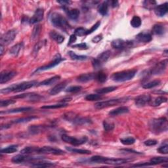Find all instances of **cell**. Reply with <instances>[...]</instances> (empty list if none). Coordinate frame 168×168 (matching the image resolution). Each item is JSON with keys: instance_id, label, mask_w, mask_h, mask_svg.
Returning <instances> with one entry per match:
<instances>
[{"instance_id": "8fae6325", "label": "cell", "mask_w": 168, "mask_h": 168, "mask_svg": "<svg viewBox=\"0 0 168 168\" xmlns=\"http://www.w3.org/2000/svg\"><path fill=\"white\" fill-rule=\"evenodd\" d=\"M38 153L42 154H53V155H63L65 154V152L59 149H56L51 146H43L39 148Z\"/></svg>"}, {"instance_id": "9c48e42d", "label": "cell", "mask_w": 168, "mask_h": 168, "mask_svg": "<svg viewBox=\"0 0 168 168\" xmlns=\"http://www.w3.org/2000/svg\"><path fill=\"white\" fill-rule=\"evenodd\" d=\"M167 59L163 60L162 61L157 63L153 69H152L149 72V74L151 75H158L162 74L166 71L167 67Z\"/></svg>"}, {"instance_id": "f35d334b", "label": "cell", "mask_w": 168, "mask_h": 168, "mask_svg": "<svg viewBox=\"0 0 168 168\" xmlns=\"http://www.w3.org/2000/svg\"><path fill=\"white\" fill-rule=\"evenodd\" d=\"M160 83V80H159V79H155V80L146 83L145 84H143V87L144 89H151V88H153L159 86Z\"/></svg>"}, {"instance_id": "e7e4bbea", "label": "cell", "mask_w": 168, "mask_h": 168, "mask_svg": "<svg viewBox=\"0 0 168 168\" xmlns=\"http://www.w3.org/2000/svg\"><path fill=\"white\" fill-rule=\"evenodd\" d=\"M108 3H109V5H110V6L113 7H116L118 5V1H110V2H108Z\"/></svg>"}, {"instance_id": "7a4b0ae2", "label": "cell", "mask_w": 168, "mask_h": 168, "mask_svg": "<svg viewBox=\"0 0 168 168\" xmlns=\"http://www.w3.org/2000/svg\"><path fill=\"white\" fill-rule=\"evenodd\" d=\"M50 20L52 25L66 32L71 29V26L67 20L61 14L59 13H52L50 16Z\"/></svg>"}, {"instance_id": "3957f363", "label": "cell", "mask_w": 168, "mask_h": 168, "mask_svg": "<svg viewBox=\"0 0 168 168\" xmlns=\"http://www.w3.org/2000/svg\"><path fill=\"white\" fill-rule=\"evenodd\" d=\"M38 82L36 81H30V82H25L21 83L18 84H13L11 86L7 87L5 89H3L1 90L2 93H9L11 92H14V93H19V92H22L25 91L26 89H29L30 88L34 87V86L37 85Z\"/></svg>"}, {"instance_id": "db71d44e", "label": "cell", "mask_w": 168, "mask_h": 168, "mask_svg": "<svg viewBox=\"0 0 168 168\" xmlns=\"http://www.w3.org/2000/svg\"><path fill=\"white\" fill-rule=\"evenodd\" d=\"M16 102L15 101L12 99H6V100H2L1 102H0V106L2 107H5L7 106L11 105H13Z\"/></svg>"}, {"instance_id": "cb8c5ba5", "label": "cell", "mask_w": 168, "mask_h": 168, "mask_svg": "<svg viewBox=\"0 0 168 168\" xmlns=\"http://www.w3.org/2000/svg\"><path fill=\"white\" fill-rule=\"evenodd\" d=\"M60 79H61V76H53V77L45 79V80H43V82H40L38 84V86L53 85V84L58 82Z\"/></svg>"}, {"instance_id": "7402d4cb", "label": "cell", "mask_w": 168, "mask_h": 168, "mask_svg": "<svg viewBox=\"0 0 168 168\" xmlns=\"http://www.w3.org/2000/svg\"><path fill=\"white\" fill-rule=\"evenodd\" d=\"M34 109L32 107H21L17 108V109H11L5 112H2L1 114H13V113H27V112L32 111Z\"/></svg>"}, {"instance_id": "c3c4849f", "label": "cell", "mask_w": 168, "mask_h": 168, "mask_svg": "<svg viewBox=\"0 0 168 168\" xmlns=\"http://www.w3.org/2000/svg\"><path fill=\"white\" fill-rule=\"evenodd\" d=\"M102 99V96L100 94H89L86 97V99L87 101H97Z\"/></svg>"}, {"instance_id": "7bdbcfd3", "label": "cell", "mask_w": 168, "mask_h": 168, "mask_svg": "<svg viewBox=\"0 0 168 168\" xmlns=\"http://www.w3.org/2000/svg\"><path fill=\"white\" fill-rule=\"evenodd\" d=\"M103 127L104 129L106 131H111L114 129L115 125L113 122L108 120H105L103 122Z\"/></svg>"}, {"instance_id": "9a60e30c", "label": "cell", "mask_w": 168, "mask_h": 168, "mask_svg": "<svg viewBox=\"0 0 168 168\" xmlns=\"http://www.w3.org/2000/svg\"><path fill=\"white\" fill-rule=\"evenodd\" d=\"M131 161L130 159H123V158H105L103 163L110 165H121L123 163H126Z\"/></svg>"}, {"instance_id": "e575fe53", "label": "cell", "mask_w": 168, "mask_h": 168, "mask_svg": "<svg viewBox=\"0 0 168 168\" xmlns=\"http://www.w3.org/2000/svg\"><path fill=\"white\" fill-rule=\"evenodd\" d=\"M45 129V127L43 126H31L29 127V131L32 134H38Z\"/></svg>"}, {"instance_id": "7c38bea8", "label": "cell", "mask_w": 168, "mask_h": 168, "mask_svg": "<svg viewBox=\"0 0 168 168\" xmlns=\"http://www.w3.org/2000/svg\"><path fill=\"white\" fill-rule=\"evenodd\" d=\"M42 158H35V157H31L29 156H25V154H18L12 158L11 161L15 163H21L26 162H31L34 160H40Z\"/></svg>"}, {"instance_id": "b9f144b4", "label": "cell", "mask_w": 168, "mask_h": 168, "mask_svg": "<svg viewBox=\"0 0 168 168\" xmlns=\"http://www.w3.org/2000/svg\"><path fill=\"white\" fill-rule=\"evenodd\" d=\"M69 55L70 57L73 59V60H76V61H84V60H86L87 57L85 55H78L72 51H69Z\"/></svg>"}, {"instance_id": "680465c9", "label": "cell", "mask_w": 168, "mask_h": 168, "mask_svg": "<svg viewBox=\"0 0 168 168\" xmlns=\"http://www.w3.org/2000/svg\"><path fill=\"white\" fill-rule=\"evenodd\" d=\"M72 47L74 48H78V49H86L87 48V44L85 43L76 44V45H74Z\"/></svg>"}, {"instance_id": "484cf974", "label": "cell", "mask_w": 168, "mask_h": 168, "mask_svg": "<svg viewBox=\"0 0 168 168\" xmlns=\"http://www.w3.org/2000/svg\"><path fill=\"white\" fill-rule=\"evenodd\" d=\"M109 4L108 2H105L98 5L97 10L99 13L102 16H105L107 14L108 11H109Z\"/></svg>"}, {"instance_id": "52a82bcc", "label": "cell", "mask_w": 168, "mask_h": 168, "mask_svg": "<svg viewBox=\"0 0 168 168\" xmlns=\"http://www.w3.org/2000/svg\"><path fill=\"white\" fill-rule=\"evenodd\" d=\"M61 139L64 142L71 144V145L74 146L82 145L83 144H85L88 140V138L86 136L85 137H82L80 139H77L66 135H62L61 136Z\"/></svg>"}, {"instance_id": "03108f58", "label": "cell", "mask_w": 168, "mask_h": 168, "mask_svg": "<svg viewBox=\"0 0 168 168\" xmlns=\"http://www.w3.org/2000/svg\"><path fill=\"white\" fill-rule=\"evenodd\" d=\"M42 45H43V43H42L41 42L36 44V45H35V47H34V52H35V53H37V52L38 51V50L42 47Z\"/></svg>"}, {"instance_id": "681fc988", "label": "cell", "mask_w": 168, "mask_h": 168, "mask_svg": "<svg viewBox=\"0 0 168 168\" xmlns=\"http://www.w3.org/2000/svg\"><path fill=\"white\" fill-rule=\"evenodd\" d=\"M87 30L84 29V28L79 27L75 30L74 34L76 35H78V36H83V35H87Z\"/></svg>"}, {"instance_id": "30bf717a", "label": "cell", "mask_w": 168, "mask_h": 168, "mask_svg": "<svg viewBox=\"0 0 168 168\" xmlns=\"http://www.w3.org/2000/svg\"><path fill=\"white\" fill-rule=\"evenodd\" d=\"M63 60H65V59L62 58L61 55H60L59 53L56 54L54 56V57L53 58V60H52V61L49 64H48V65L43 66L42 67H39L38 69L36 70V72L44 71V70H49L51 69H53V68H54L55 66L58 65L60 62L63 61Z\"/></svg>"}, {"instance_id": "277c9868", "label": "cell", "mask_w": 168, "mask_h": 168, "mask_svg": "<svg viewBox=\"0 0 168 168\" xmlns=\"http://www.w3.org/2000/svg\"><path fill=\"white\" fill-rule=\"evenodd\" d=\"M137 72V70L135 69L118 72L114 73L112 75L111 78L113 79V81L116 82H126L133 79L135 77Z\"/></svg>"}, {"instance_id": "f907efd6", "label": "cell", "mask_w": 168, "mask_h": 168, "mask_svg": "<svg viewBox=\"0 0 168 168\" xmlns=\"http://www.w3.org/2000/svg\"><path fill=\"white\" fill-rule=\"evenodd\" d=\"M82 89V87L79 86H70L68 87L65 90L67 93H77V92L80 91Z\"/></svg>"}, {"instance_id": "94428289", "label": "cell", "mask_w": 168, "mask_h": 168, "mask_svg": "<svg viewBox=\"0 0 168 168\" xmlns=\"http://www.w3.org/2000/svg\"><path fill=\"white\" fill-rule=\"evenodd\" d=\"M76 41V35L75 34H72L70 35V39H69V45H71L72 43H74Z\"/></svg>"}, {"instance_id": "7dc6e473", "label": "cell", "mask_w": 168, "mask_h": 168, "mask_svg": "<svg viewBox=\"0 0 168 168\" xmlns=\"http://www.w3.org/2000/svg\"><path fill=\"white\" fill-rule=\"evenodd\" d=\"M119 141L124 145H131L135 143V139L133 137H129L126 138H122L119 139Z\"/></svg>"}, {"instance_id": "11a10c76", "label": "cell", "mask_w": 168, "mask_h": 168, "mask_svg": "<svg viewBox=\"0 0 168 168\" xmlns=\"http://www.w3.org/2000/svg\"><path fill=\"white\" fill-rule=\"evenodd\" d=\"M100 25H101V22L98 21V22H96L95 24V25L93 26H92L89 30H87V35L93 33V32H95L96 30H97L98 29Z\"/></svg>"}, {"instance_id": "e0dca14e", "label": "cell", "mask_w": 168, "mask_h": 168, "mask_svg": "<svg viewBox=\"0 0 168 168\" xmlns=\"http://www.w3.org/2000/svg\"><path fill=\"white\" fill-rule=\"evenodd\" d=\"M136 39L139 42L149 43L153 39V36L150 32H142L136 35Z\"/></svg>"}, {"instance_id": "6da1fadb", "label": "cell", "mask_w": 168, "mask_h": 168, "mask_svg": "<svg viewBox=\"0 0 168 168\" xmlns=\"http://www.w3.org/2000/svg\"><path fill=\"white\" fill-rule=\"evenodd\" d=\"M149 127L152 133L156 135L167 131L168 129L167 119L164 117L153 119L149 123Z\"/></svg>"}, {"instance_id": "8d00e7d4", "label": "cell", "mask_w": 168, "mask_h": 168, "mask_svg": "<svg viewBox=\"0 0 168 168\" xmlns=\"http://www.w3.org/2000/svg\"><path fill=\"white\" fill-rule=\"evenodd\" d=\"M54 166L55 164L53 163L43 162V161L35 162L31 165L32 167H53Z\"/></svg>"}, {"instance_id": "d4e9b609", "label": "cell", "mask_w": 168, "mask_h": 168, "mask_svg": "<svg viewBox=\"0 0 168 168\" xmlns=\"http://www.w3.org/2000/svg\"><path fill=\"white\" fill-rule=\"evenodd\" d=\"M165 27L160 24H157V25H154L152 29V32L155 35H161L165 33Z\"/></svg>"}, {"instance_id": "d6986e66", "label": "cell", "mask_w": 168, "mask_h": 168, "mask_svg": "<svg viewBox=\"0 0 168 168\" xmlns=\"http://www.w3.org/2000/svg\"><path fill=\"white\" fill-rule=\"evenodd\" d=\"M43 10L41 9V8H39V9H36V11H35L33 17L30 18V23L34 25V24H37L38 22L42 21L43 18Z\"/></svg>"}, {"instance_id": "4fadbf2b", "label": "cell", "mask_w": 168, "mask_h": 168, "mask_svg": "<svg viewBox=\"0 0 168 168\" xmlns=\"http://www.w3.org/2000/svg\"><path fill=\"white\" fill-rule=\"evenodd\" d=\"M151 97L149 94L141 95L135 99V103L136 106L139 107H143L150 103Z\"/></svg>"}, {"instance_id": "5b68a950", "label": "cell", "mask_w": 168, "mask_h": 168, "mask_svg": "<svg viewBox=\"0 0 168 168\" xmlns=\"http://www.w3.org/2000/svg\"><path fill=\"white\" fill-rule=\"evenodd\" d=\"M127 101V98L110 99L105 101L98 102L95 105V107L97 109H105V108L118 105L119 104L123 103L126 102Z\"/></svg>"}, {"instance_id": "603a6c76", "label": "cell", "mask_w": 168, "mask_h": 168, "mask_svg": "<svg viewBox=\"0 0 168 168\" xmlns=\"http://www.w3.org/2000/svg\"><path fill=\"white\" fill-rule=\"evenodd\" d=\"M128 112H129V109L127 106H120L110 111L109 113V115L111 116H116L127 113Z\"/></svg>"}, {"instance_id": "ab89813d", "label": "cell", "mask_w": 168, "mask_h": 168, "mask_svg": "<svg viewBox=\"0 0 168 168\" xmlns=\"http://www.w3.org/2000/svg\"><path fill=\"white\" fill-rule=\"evenodd\" d=\"M68 106V104L66 103H61V104H56V105H45L42 106V109H61L62 107H65Z\"/></svg>"}, {"instance_id": "bcb514c9", "label": "cell", "mask_w": 168, "mask_h": 168, "mask_svg": "<svg viewBox=\"0 0 168 168\" xmlns=\"http://www.w3.org/2000/svg\"><path fill=\"white\" fill-rule=\"evenodd\" d=\"M143 5L145 7L146 9L151 10L153 9H154V8L156 7V2L155 1H152V0H146V1H145L143 2Z\"/></svg>"}, {"instance_id": "8992f818", "label": "cell", "mask_w": 168, "mask_h": 168, "mask_svg": "<svg viewBox=\"0 0 168 168\" xmlns=\"http://www.w3.org/2000/svg\"><path fill=\"white\" fill-rule=\"evenodd\" d=\"M111 52L110 51H106L102 52L100 54L98 57L94 59L92 61V65H93L95 69H99L101 68L104 63H105L110 57Z\"/></svg>"}, {"instance_id": "816d5d0a", "label": "cell", "mask_w": 168, "mask_h": 168, "mask_svg": "<svg viewBox=\"0 0 168 168\" xmlns=\"http://www.w3.org/2000/svg\"><path fill=\"white\" fill-rule=\"evenodd\" d=\"M105 157L101 156H94L91 158L90 161L93 163H103L104 160H105Z\"/></svg>"}, {"instance_id": "6125c7cd", "label": "cell", "mask_w": 168, "mask_h": 168, "mask_svg": "<svg viewBox=\"0 0 168 168\" xmlns=\"http://www.w3.org/2000/svg\"><path fill=\"white\" fill-rule=\"evenodd\" d=\"M57 2L60 4H61V5H62L64 7V8L66 7L67 5H69V4L71 3L69 1H58Z\"/></svg>"}, {"instance_id": "83f0119b", "label": "cell", "mask_w": 168, "mask_h": 168, "mask_svg": "<svg viewBox=\"0 0 168 168\" xmlns=\"http://www.w3.org/2000/svg\"><path fill=\"white\" fill-rule=\"evenodd\" d=\"M168 162V158L167 157H161V156H158V157H154L150 159V164L152 165H158L160 163H167Z\"/></svg>"}, {"instance_id": "44dd1931", "label": "cell", "mask_w": 168, "mask_h": 168, "mask_svg": "<svg viewBox=\"0 0 168 168\" xmlns=\"http://www.w3.org/2000/svg\"><path fill=\"white\" fill-rule=\"evenodd\" d=\"M95 78V74L87 73L83 74L77 78V81L80 83H86L93 80Z\"/></svg>"}, {"instance_id": "ee69618b", "label": "cell", "mask_w": 168, "mask_h": 168, "mask_svg": "<svg viewBox=\"0 0 168 168\" xmlns=\"http://www.w3.org/2000/svg\"><path fill=\"white\" fill-rule=\"evenodd\" d=\"M38 117L36 116H29V117H25V118H19L17 119H15V121L12 122V123H26V122H29L30 121L33 120L34 119H37Z\"/></svg>"}, {"instance_id": "be15d7a7", "label": "cell", "mask_w": 168, "mask_h": 168, "mask_svg": "<svg viewBox=\"0 0 168 168\" xmlns=\"http://www.w3.org/2000/svg\"><path fill=\"white\" fill-rule=\"evenodd\" d=\"M121 150L122 151H125L127 152V153H135V154H142V153H139V152L135 151L133 150H131V149H122Z\"/></svg>"}, {"instance_id": "2e32d148", "label": "cell", "mask_w": 168, "mask_h": 168, "mask_svg": "<svg viewBox=\"0 0 168 168\" xmlns=\"http://www.w3.org/2000/svg\"><path fill=\"white\" fill-rule=\"evenodd\" d=\"M111 45L116 49H123L127 47H131V43L126 42L122 39H116L112 42Z\"/></svg>"}, {"instance_id": "9f6ffc18", "label": "cell", "mask_w": 168, "mask_h": 168, "mask_svg": "<svg viewBox=\"0 0 168 168\" xmlns=\"http://www.w3.org/2000/svg\"><path fill=\"white\" fill-rule=\"evenodd\" d=\"M158 152L159 153H161L163 154H167L168 153V146L167 145H163L162 146H160L158 149Z\"/></svg>"}, {"instance_id": "d590c367", "label": "cell", "mask_w": 168, "mask_h": 168, "mask_svg": "<svg viewBox=\"0 0 168 168\" xmlns=\"http://www.w3.org/2000/svg\"><path fill=\"white\" fill-rule=\"evenodd\" d=\"M66 149L67 150L71 152V153L79 154H91V151L88 150L78 149H75V148H71L68 146H66Z\"/></svg>"}, {"instance_id": "f1b7e54d", "label": "cell", "mask_w": 168, "mask_h": 168, "mask_svg": "<svg viewBox=\"0 0 168 168\" xmlns=\"http://www.w3.org/2000/svg\"><path fill=\"white\" fill-rule=\"evenodd\" d=\"M23 45H24L23 43H19L16 44V45L11 47V49H10V51H9L10 54L13 56H17L19 54L20 51H21V50L22 49Z\"/></svg>"}, {"instance_id": "f6af8a7d", "label": "cell", "mask_w": 168, "mask_h": 168, "mask_svg": "<svg viewBox=\"0 0 168 168\" xmlns=\"http://www.w3.org/2000/svg\"><path fill=\"white\" fill-rule=\"evenodd\" d=\"M95 79L100 82V83H104L106 81L107 79V75L102 72H100L95 74Z\"/></svg>"}, {"instance_id": "f5cc1de1", "label": "cell", "mask_w": 168, "mask_h": 168, "mask_svg": "<svg viewBox=\"0 0 168 168\" xmlns=\"http://www.w3.org/2000/svg\"><path fill=\"white\" fill-rule=\"evenodd\" d=\"M40 30H41V27L39 25L35 26L34 28L32 34V39H36L39 36V34L40 33Z\"/></svg>"}, {"instance_id": "d6a6232c", "label": "cell", "mask_w": 168, "mask_h": 168, "mask_svg": "<svg viewBox=\"0 0 168 168\" xmlns=\"http://www.w3.org/2000/svg\"><path fill=\"white\" fill-rule=\"evenodd\" d=\"M39 149V148L38 146H27L21 151V153L22 154H29L34 153H38Z\"/></svg>"}, {"instance_id": "6f0895ef", "label": "cell", "mask_w": 168, "mask_h": 168, "mask_svg": "<svg viewBox=\"0 0 168 168\" xmlns=\"http://www.w3.org/2000/svg\"><path fill=\"white\" fill-rule=\"evenodd\" d=\"M144 144H145L146 146H154L156 145H157L158 141L155 139H149L147 140V141H145L144 142Z\"/></svg>"}, {"instance_id": "ffe728a7", "label": "cell", "mask_w": 168, "mask_h": 168, "mask_svg": "<svg viewBox=\"0 0 168 168\" xmlns=\"http://www.w3.org/2000/svg\"><path fill=\"white\" fill-rule=\"evenodd\" d=\"M66 86H67V82H63L62 83H60L52 88L49 91V94L51 95H57L58 93H61L62 91L65 89Z\"/></svg>"}, {"instance_id": "ac0fdd59", "label": "cell", "mask_w": 168, "mask_h": 168, "mask_svg": "<svg viewBox=\"0 0 168 168\" xmlns=\"http://www.w3.org/2000/svg\"><path fill=\"white\" fill-rule=\"evenodd\" d=\"M168 11V3H164L161 4L154 8V13L158 17H162L166 15Z\"/></svg>"}, {"instance_id": "836d02e7", "label": "cell", "mask_w": 168, "mask_h": 168, "mask_svg": "<svg viewBox=\"0 0 168 168\" xmlns=\"http://www.w3.org/2000/svg\"><path fill=\"white\" fill-rule=\"evenodd\" d=\"M152 101H150L151 102ZM167 101V99L165 97H163V96H160L156 98H155L153 101H152L151 105L153 106H158L161 105L162 103L166 102Z\"/></svg>"}, {"instance_id": "4dcf8cb0", "label": "cell", "mask_w": 168, "mask_h": 168, "mask_svg": "<svg viewBox=\"0 0 168 168\" xmlns=\"http://www.w3.org/2000/svg\"><path fill=\"white\" fill-rule=\"evenodd\" d=\"M118 89V87L116 86H110V87H104V88H101V89H98L97 90H95L96 93H97V94H106V93H109L110 92H113L115 90H116Z\"/></svg>"}, {"instance_id": "91938a15", "label": "cell", "mask_w": 168, "mask_h": 168, "mask_svg": "<svg viewBox=\"0 0 168 168\" xmlns=\"http://www.w3.org/2000/svg\"><path fill=\"white\" fill-rule=\"evenodd\" d=\"M102 35L101 34H99L94 37L93 39H92L91 41L93 43H99L102 40Z\"/></svg>"}, {"instance_id": "003e7915", "label": "cell", "mask_w": 168, "mask_h": 168, "mask_svg": "<svg viewBox=\"0 0 168 168\" xmlns=\"http://www.w3.org/2000/svg\"><path fill=\"white\" fill-rule=\"evenodd\" d=\"M3 47L4 46L2 45H1V46H0V50H1V51H0V53H0V55H1V56H2L3 54V51H4Z\"/></svg>"}, {"instance_id": "f546056e", "label": "cell", "mask_w": 168, "mask_h": 168, "mask_svg": "<svg viewBox=\"0 0 168 168\" xmlns=\"http://www.w3.org/2000/svg\"><path fill=\"white\" fill-rule=\"evenodd\" d=\"M91 122V120L89 118H81V117H79L78 115L72 122V123L76 125H83V124H86V123H89Z\"/></svg>"}, {"instance_id": "5bb4252c", "label": "cell", "mask_w": 168, "mask_h": 168, "mask_svg": "<svg viewBox=\"0 0 168 168\" xmlns=\"http://www.w3.org/2000/svg\"><path fill=\"white\" fill-rule=\"evenodd\" d=\"M17 75V72L13 70H4L0 74V83H7Z\"/></svg>"}, {"instance_id": "1f68e13d", "label": "cell", "mask_w": 168, "mask_h": 168, "mask_svg": "<svg viewBox=\"0 0 168 168\" xmlns=\"http://www.w3.org/2000/svg\"><path fill=\"white\" fill-rule=\"evenodd\" d=\"M68 17L72 20H77L79 16V11L78 9H72L66 11Z\"/></svg>"}, {"instance_id": "74e56055", "label": "cell", "mask_w": 168, "mask_h": 168, "mask_svg": "<svg viewBox=\"0 0 168 168\" xmlns=\"http://www.w3.org/2000/svg\"><path fill=\"white\" fill-rule=\"evenodd\" d=\"M18 150V145H11L9 146H7L6 148H4V149L1 150V153L4 154H12L16 153Z\"/></svg>"}, {"instance_id": "ba28073f", "label": "cell", "mask_w": 168, "mask_h": 168, "mask_svg": "<svg viewBox=\"0 0 168 168\" xmlns=\"http://www.w3.org/2000/svg\"><path fill=\"white\" fill-rule=\"evenodd\" d=\"M16 35H17V30L15 29L7 31L6 33L4 34L1 37V39H0L1 45L3 46L9 45L15 39Z\"/></svg>"}, {"instance_id": "60d3db41", "label": "cell", "mask_w": 168, "mask_h": 168, "mask_svg": "<svg viewBox=\"0 0 168 168\" xmlns=\"http://www.w3.org/2000/svg\"><path fill=\"white\" fill-rule=\"evenodd\" d=\"M131 25L133 28H139L141 26L142 21L141 19L138 16H134L131 21Z\"/></svg>"}, {"instance_id": "4316f807", "label": "cell", "mask_w": 168, "mask_h": 168, "mask_svg": "<svg viewBox=\"0 0 168 168\" xmlns=\"http://www.w3.org/2000/svg\"><path fill=\"white\" fill-rule=\"evenodd\" d=\"M50 37L54 39L55 42H57L58 43H62L64 40H65V38L61 34L57 32L56 31H51L50 34Z\"/></svg>"}]
</instances>
